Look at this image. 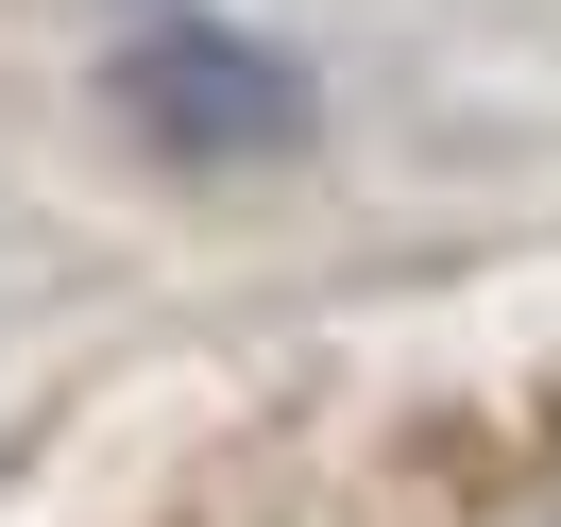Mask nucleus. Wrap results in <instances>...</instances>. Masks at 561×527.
I'll list each match as a JSON object with an SVG mask.
<instances>
[{"label": "nucleus", "mask_w": 561, "mask_h": 527, "mask_svg": "<svg viewBox=\"0 0 561 527\" xmlns=\"http://www.w3.org/2000/svg\"><path fill=\"white\" fill-rule=\"evenodd\" d=\"M477 527H561V477H527V493H493Z\"/></svg>", "instance_id": "1"}]
</instances>
